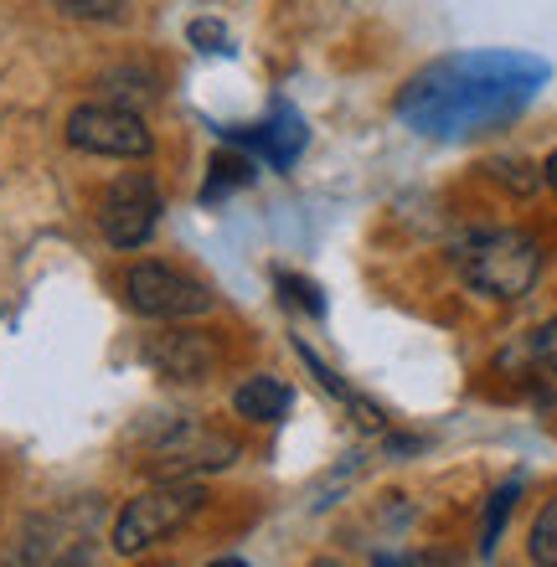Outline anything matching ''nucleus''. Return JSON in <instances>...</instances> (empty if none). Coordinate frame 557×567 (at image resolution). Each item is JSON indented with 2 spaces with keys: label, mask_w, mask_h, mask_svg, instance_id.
<instances>
[{
  "label": "nucleus",
  "mask_w": 557,
  "mask_h": 567,
  "mask_svg": "<svg viewBox=\"0 0 557 567\" xmlns=\"http://www.w3.org/2000/svg\"><path fill=\"white\" fill-rule=\"evenodd\" d=\"M553 78L543 58L512 52V47H485V52H454L429 62L403 93H398V120L423 140L460 145V140L491 135L522 114Z\"/></svg>",
  "instance_id": "obj_1"
},
{
  "label": "nucleus",
  "mask_w": 557,
  "mask_h": 567,
  "mask_svg": "<svg viewBox=\"0 0 557 567\" xmlns=\"http://www.w3.org/2000/svg\"><path fill=\"white\" fill-rule=\"evenodd\" d=\"M460 274L491 299H522L543 274V243L522 227H496L460 248Z\"/></svg>",
  "instance_id": "obj_2"
},
{
  "label": "nucleus",
  "mask_w": 557,
  "mask_h": 567,
  "mask_svg": "<svg viewBox=\"0 0 557 567\" xmlns=\"http://www.w3.org/2000/svg\"><path fill=\"white\" fill-rule=\"evenodd\" d=\"M207 506V491L196 480H161L151 491H140L114 522V553L135 557L155 542H166L171 532H182L196 511Z\"/></svg>",
  "instance_id": "obj_3"
},
{
  "label": "nucleus",
  "mask_w": 557,
  "mask_h": 567,
  "mask_svg": "<svg viewBox=\"0 0 557 567\" xmlns=\"http://www.w3.org/2000/svg\"><path fill=\"white\" fill-rule=\"evenodd\" d=\"M124 299H130V310L151 315V320H192V315L212 310L207 284L171 269V264H135L124 274Z\"/></svg>",
  "instance_id": "obj_4"
},
{
  "label": "nucleus",
  "mask_w": 557,
  "mask_h": 567,
  "mask_svg": "<svg viewBox=\"0 0 557 567\" xmlns=\"http://www.w3.org/2000/svg\"><path fill=\"white\" fill-rule=\"evenodd\" d=\"M227 464H238V439L202 429V423H171L151 444V470L161 480H196L212 470H227Z\"/></svg>",
  "instance_id": "obj_5"
},
{
  "label": "nucleus",
  "mask_w": 557,
  "mask_h": 567,
  "mask_svg": "<svg viewBox=\"0 0 557 567\" xmlns=\"http://www.w3.org/2000/svg\"><path fill=\"white\" fill-rule=\"evenodd\" d=\"M68 145L89 155H114V161H140L151 155V130L124 104H83L68 114Z\"/></svg>",
  "instance_id": "obj_6"
},
{
  "label": "nucleus",
  "mask_w": 557,
  "mask_h": 567,
  "mask_svg": "<svg viewBox=\"0 0 557 567\" xmlns=\"http://www.w3.org/2000/svg\"><path fill=\"white\" fill-rule=\"evenodd\" d=\"M155 223H161V192H155L151 176H120L109 186L104 196V212H99V227H104V238L114 248H140V243H151Z\"/></svg>",
  "instance_id": "obj_7"
},
{
  "label": "nucleus",
  "mask_w": 557,
  "mask_h": 567,
  "mask_svg": "<svg viewBox=\"0 0 557 567\" xmlns=\"http://www.w3.org/2000/svg\"><path fill=\"white\" fill-rule=\"evenodd\" d=\"M145 361L171 382H207L223 357H217V341L202 330H166V336H151Z\"/></svg>",
  "instance_id": "obj_8"
},
{
  "label": "nucleus",
  "mask_w": 557,
  "mask_h": 567,
  "mask_svg": "<svg viewBox=\"0 0 557 567\" xmlns=\"http://www.w3.org/2000/svg\"><path fill=\"white\" fill-rule=\"evenodd\" d=\"M227 135L238 140V145L258 150L264 161H274V171H289V165L300 161V150H305V120L295 114V109H274L264 124H248V130H227Z\"/></svg>",
  "instance_id": "obj_9"
},
{
  "label": "nucleus",
  "mask_w": 557,
  "mask_h": 567,
  "mask_svg": "<svg viewBox=\"0 0 557 567\" xmlns=\"http://www.w3.org/2000/svg\"><path fill=\"white\" fill-rule=\"evenodd\" d=\"M289 403H295V392H289L285 382H274V377H248V382L233 392V408H238L243 419H254V423L285 419Z\"/></svg>",
  "instance_id": "obj_10"
},
{
  "label": "nucleus",
  "mask_w": 557,
  "mask_h": 567,
  "mask_svg": "<svg viewBox=\"0 0 557 567\" xmlns=\"http://www.w3.org/2000/svg\"><path fill=\"white\" fill-rule=\"evenodd\" d=\"M52 547H58V526L47 516H31V522H21L11 547H6V567H42L52 557Z\"/></svg>",
  "instance_id": "obj_11"
},
{
  "label": "nucleus",
  "mask_w": 557,
  "mask_h": 567,
  "mask_svg": "<svg viewBox=\"0 0 557 567\" xmlns=\"http://www.w3.org/2000/svg\"><path fill=\"white\" fill-rule=\"evenodd\" d=\"M485 176L501 181L512 196H532V192H543V165H532L527 155H496V161L485 165Z\"/></svg>",
  "instance_id": "obj_12"
},
{
  "label": "nucleus",
  "mask_w": 557,
  "mask_h": 567,
  "mask_svg": "<svg viewBox=\"0 0 557 567\" xmlns=\"http://www.w3.org/2000/svg\"><path fill=\"white\" fill-rule=\"evenodd\" d=\"M522 495V480H506L496 495H491V506H485V526H481V553L491 557L496 553L501 532H506V516H512V501Z\"/></svg>",
  "instance_id": "obj_13"
},
{
  "label": "nucleus",
  "mask_w": 557,
  "mask_h": 567,
  "mask_svg": "<svg viewBox=\"0 0 557 567\" xmlns=\"http://www.w3.org/2000/svg\"><path fill=\"white\" fill-rule=\"evenodd\" d=\"M527 553L537 567H557V501H547L543 516L527 532Z\"/></svg>",
  "instance_id": "obj_14"
},
{
  "label": "nucleus",
  "mask_w": 557,
  "mask_h": 567,
  "mask_svg": "<svg viewBox=\"0 0 557 567\" xmlns=\"http://www.w3.org/2000/svg\"><path fill=\"white\" fill-rule=\"evenodd\" d=\"M248 181H254V165L243 161V155H217V161H212V181H207V202H217V196L223 192H238V186H248Z\"/></svg>",
  "instance_id": "obj_15"
},
{
  "label": "nucleus",
  "mask_w": 557,
  "mask_h": 567,
  "mask_svg": "<svg viewBox=\"0 0 557 567\" xmlns=\"http://www.w3.org/2000/svg\"><path fill=\"white\" fill-rule=\"evenodd\" d=\"M62 16L73 21H124V6L130 0H52Z\"/></svg>",
  "instance_id": "obj_16"
},
{
  "label": "nucleus",
  "mask_w": 557,
  "mask_h": 567,
  "mask_svg": "<svg viewBox=\"0 0 557 567\" xmlns=\"http://www.w3.org/2000/svg\"><path fill=\"white\" fill-rule=\"evenodd\" d=\"M295 351H300V361H305V367H310V372L320 377V388L331 392V398H341V403H351V398H357V392H351L347 382H341V377H336L331 367H326V361H320V357H316V351H310V346H305V341H295Z\"/></svg>",
  "instance_id": "obj_17"
},
{
  "label": "nucleus",
  "mask_w": 557,
  "mask_h": 567,
  "mask_svg": "<svg viewBox=\"0 0 557 567\" xmlns=\"http://www.w3.org/2000/svg\"><path fill=\"white\" fill-rule=\"evenodd\" d=\"M186 42H192L196 52H212V58H217V52H227V31H223V21H192V27H186Z\"/></svg>",
  "instance_id": "obj_18"
},
{
  "label": "nucleus",
  "mask_w": 557,
  "mask_h": 567,
  "mask_svg": "<svg viewBox=\"0 0 557 567\" xmlns=\"http://www.w3.org/2000/svg\"><path fill=\"white\" fill-rule=\"evenodd\" d=\"M279 289H289V299L310 315H326V295H320L310 279H295V274H279Z\"/></svg>",
  "instance_id": "obj_19"
},
{
  "label": "nucleus",
  "mask_w": 557,
  "mask_h": 567,
  "mask_svg": "<svg viewBox=\"0 0 557 567\" xmlns=\"http://www.w3.org/2000/svg\"><path fill=\"white\" fill-rule=\"evenodd\" d=\"M532 357L543 361L547 372H557V320H547V326L532 336Z\"/></svg>",
  "instance_id": "obj_20"
},
{
  "label": "nucleus",
  "mask_w": 557,
  "mask_h": 567,
  "mask_svg": "<svg viewBox=\"0 0 557 567\" xmlns=\"http://www.w3.org/2000/svg\"><path fill=\"white\" fill-rule=\"evenodd\" d=\"M543 176H547V186H553V192H557V150H553V155H547V165H543Z\"/></svg>",
  "instance_id": "obj_21"
},
{
  "label": "nucleus",
  "mask_w": 557,
  "mask_h": 567,
  "mask_svg": "<svg viewBox=\"0 0 557 567\" xmlns=\"http://www.w3.org/2000/svg\"><path fill=\"white\" fill-rule=\"evenodd\" d=\"M207 567H248L243 557H217V563H207Z\"/></svg>",
  "instance_id": "obj_22"
},
{
  "label": "nucleus",
  "mask_w": 557,
  "mask_h": 567,
  "mask_svg": "<svg viewBox=\"0 0 557 567\" xmlns=\"http://www.w3.org/2000/svg\"><path fill=\"white\" fill-rule=\"evenodd\" d=\"M310 567H347V563H336V557H316Z\"/></svg>",
  "instance_id": "obj_23"
},
{
  "label": "nucleus",
  "mask_w": 557,
  "mask_h": 567,
  "mask_svg": "<svg viewBox=\"0 0 557 567\" xmlns=\"http://www.w3.org/2000/svg\"><path fill=\"white\" fill-rule=\"evenodd\" d=\"M377 567H408V563H392V557H377Z\"/></svg>",
  "instance_id": "obj_24"
}]
</instances>
